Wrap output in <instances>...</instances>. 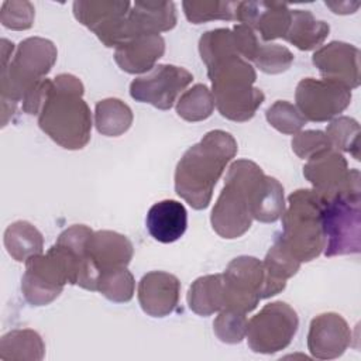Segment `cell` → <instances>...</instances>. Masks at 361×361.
Listing matches in <instances>:
<instances>
[{
	"label": "cell",
	"mask_w": 361,
	"mask_h": 361,
	"mask_svg": "<svg viewBox=\"0 0 361 361\" xmlns=\"http://www.w3.org/2000/svg\"><path fill=\"white\" fill-rule=\"evenodd\" d=\"M235 138L223 130H212L186 149L175 169V192L189 206L203 210L227 164L237 155Z\"/></svg>",
	"instance_id": "cell-1"
},
{
	"label": "cell",
	"mask_w": 361,
	"mask_h": 361,
	"mask_svg": "<svg viewBox=\"0 0 361 361\" xmlns=\"http://www.w3.org/2000/svg\"><path fill=\"white\" fill-rule=\"evenodd\" d=\"M83 93L79 78L61 73L52 79L38 114L39 128L65 149H82L90 141L92 114Z\"/></svg>",
	"instance_id": "cell-2"
},
{
	"label": "cell",
	"mask_w": 361,
	"mask_h": 361,
	"mask_svg": "<svg viewBox=\"0 0 361 361\" xmlns=\"http://www.w3.org/2000/svg\"><path fill=\"white\" fill-rule=\"evenodd\" d=\"M56 58V47L47 38L30 37L17 45L10 62L1 66V127L8 123L27 92L47 78Z\"/></svg>",
	"instance_id": "cell-3"
},
{
	"label": "cell",
	"mask_w": 361,
	"mask_h": 361,
	"mask_svg": "<svg viewBox=\"0 0 361 361\" xmlns=\"http://www.w3.org/2000/svg\"><path fill=\"white\" fill-rule=\"evenodd\" d=\"M212 82L214 106L219 113L237 123L251 120L265 100L261 89L255 87L254 66L241 56H231L207 66Z\"/></svg>",
	"instance_id": "cell-4"
},
{
	"label": "cell",
	"mask_w": 361,
	"mask_h": 361,
	"mask_svg": "<svg viewBox=\"0 0 361 361\" xmlns=\"http://www.w3.org/2000/svg\"><path fill=\"white\" fill-rule=\"evenodd\" d=\"M324 196L314 189H298L288 196L278 238L302 264L317 258L324 250Z\"/></svg>",
	"instance_id": "cell-5"
},
{
	"label": "cell",
	"mask_w": 361,
	"mask_h": 361,
	"mask_svg": "<svg viewBox=\"0 0 361 361\" xmlns=\"http://www.w3.org/2000/svg\"><path fill=\"white\" fill-rule=\"evenodd\" d=\"M86 255L55 243L45 254L25 262L21 278V292L31 306H45L54 302L66 283L76 285Z\"/></svg>",
	"instance_id": "cell-6"
},
{
	"label": "cell",
	"mask_w": 361,
	"mask_h": 361,
	"mask_svg": "<svg viewBox=\"0 0 361 361\" xmlns=\"http://www.w3.org/2000/svg\"><path fill=\"white\" fill-rule=\"evenodd\" d=\"M262 173L261 166L250 159H237L228 166L224 186L210 214L212 227L220 237L233 240L250 230L254 220L250 212V188Z\"/></svg>",
	"instance_id": "cell-7"
},
{
	"label": "cell",
	"mask_w": 361,
	"mask_h": 361,
	"mask_svg": "<svg viewBox=\"0 0 361 361\" xmlns=\"http://www.w3.org/2000/svg\"><path fill=\"white\" fill-rule=\"evenodd\" d=\"M221 275L224 289L223 309L244 314L252 312L259 300L275 296L286 288L285 281L271 278L262 261L250 255L231 259Z\"/></svg>",
	"instance_id": "cell-8"
},
{
	"label": "cell",
	"mask_w": 361,
	"mask_h": 361,
	"mask_svg": "<svg viewBox=\"0 0 361 361\" xmlns=\"http://www.w3.org/2000/svg\"><path fill=\"white\" fill-rule=\"evenodd\" d=\"M360 193L324 197L323 233L324 255L358 254L361 248Z\"/></svg>",
	"instance_id": "cell-9"
},
{
	"label": "cell",
	"mask_w": 361,
	"mask_h": 361,
	"mask_svg": "<svg viewBox=\"0 0 361 361\" xmlns=\"http://www.w3.org/2000/svg\"><path fill=\"white\" fill-rule=\"evenodd\" d=\"M299 327L298 313L285 302L265 305L247 324L245 338L254 353L275 354L285 350Z\"/></svg>",
	"instance_id": "cell-10"
},
{
	"label": "cell",
	"mask_w": 361,
	"mask_h": 361,
	"mask_svg": "<svg viewBox=\"0 0 361 361\" xmlns=\"http://www.w3.org/2000/svg\"><path fill=\"white\" fill-rule=\"evenodd\" d=\"M351 89L330 79L303 78L295 90V102L302 116L313 123L333 120L351 103Z\"/></svg>",
	"instance_id": "cell-11"
},
{
	"label": "cell",
	"mask_w": 361,
	"mask_h": 361,
	"mask_svg": "<svg viewBox=\"0 0 361 361\" xmlns=\"http://www.w3.org/2000/svg\"><path fill=\"white\" fill-rule=\"evenodd\" d=\"M192 80L193 75L188 69L161 63L130 83V96L135 102L148 103L159 110H169Z\"/></svg>",
	"instance_id": "cell-12"
},
{
	"label": "cell",
	"mask_w": 361,
	"mask_h": 361,
	"mask_svg": "<svg viewBox=\"0 0 361 361\" xmlns=\"http://www.w3.org/2000/svg\"><path fill=\"white\" fill-rule=\"evenodd\" d=\"M303 176L324 197L361 192L358 169H348L344 155L334 148L310 157L303 166Z\"/></svg>",
	"instance_id": "cell-13"
},
{
	"label": "cell",
	"mask_w": 361,
	"mask_h": 361,
	"mask_svg": "<svg viewBox=\"0 0 361 361\" xmlns=\"http://www.w3.org/2000/svg\"><path fill=\"white\" fill-rule=\"evenodd\" d=\"M130 8V1L116 0H78L72 6L75 18L96 34L107 48H117L121 44L124 21Z\"/></svg>",
	"instance_id": "cell-14"
},
{
	"label": "cell",
	"mask_w": 361,
	"mask_h": 361,
	"mask_svg": "<svg viewBox=\"0 0 361 361\" xmlns=\"http://www.w3.org/2000/svg\"><path fill=\"white\" fill-rule=\"evenodd\" d=\"M351 338V329L341 314L334 312L322 313L310 322L307 350L313 358L334 360L345 353Z\"/></svg>",
	"instance_id": "cell-15"
},
{
	"label": "cell",
	"mask_w": 361,
	"mask_h": 361,
	"mask_svg": "<svg viewBox=\"0 0 361 361\" xmlns=\"http://www.w3.org/2000/svg\"><path fill=\"white\" fill-rule=\"evenodd\" d=\"M312 62L323 79L343 83L351 90L360 86V49L353 44L331 41L314 51Z\"/></svg>",
	"instance_id": "cell-16"
},
{
	"label": "cell",
	"mask_w": 361,
	"mask_h": 361,
	"mask_svg": "<svg viewBox=\"0 0 361 361\" xmlns=\"http://www.w3.org/2000/svg\"><path fill=\"white\" fill-rule=\"evenodd\" d=\"M292 10L279 1H238L235 20L259 32L262 41L285 38L290 25Z\"/></svg>",
	"instance_id": "cell-17"
},
{
	"label": "cell",
	"mask_w": 361,
	"mask_h": 361,
	"mask_svg": "<svg viewBox=\"0 0 361 361\" xmlns=\"http://www.w3.org/2000/svg\"><path fill=\"white\" fill-rule=\"evenodd\" d=\"M176 21L173 1H135L126 17L121 44L141 35H159L172 30Z\"/></svg>",
	"instance_id": "cell-18"
},
{
	"label": "cell",
	"mask_w": 361,
	"mask_h": 361,
	"mask_svg": "<svg viewBox=\"0 0 361 361\" xmlns=\"http://www.w3.org/2000/svg\"><path fill=\"white\" fill-rule=\"evenodd\" d=\"M138 302L144 313L151 317H165L179 305L180 282L165 271H151L138 282Z\"/></svg>",
	"instance_id": "cell-19"
},
{
	"label": "cell",
	"mask_w": 361,
	"mask_h": 361,
	"mask_svg": "<svg viewBox=\"0 0 361 361\" xmlns=\"http://www.w3.org/2000/svg\"><path fill=\"white\" fill-rule=\"evenodd\" d=\"M165 52L161 35H141L114 48V61L127 73H148Z\"/></svg>",
	"instance_id": "cell-20"
},
{
	"label": "cell",
	"mask_w": 361,
	"mask_h": 361,
	"mask_svg": "<svg viewBox=\"0 0 361 361\" xmlns=\"http://www.w3.org/2000/svg\"><path fill=\"white\" fill-rule=\"evenodd\" d=\"M133 255V243L124 234L117 231H93L87 244V257L100 274L113 268L127 267L131 262Z\"/></svg>",
	"instance_id": "cell-21"
},
{
	"label": "cell",
	"mask_w": 361,
	"mask_h": 361,
	"mask_svg": "<svg viewBox=\"0 0 361 361\" xmlns=\"http://www.w3.org/2000/svg\"><path fill=\"white\" fill-rule=\"evenodd\" d=\"M145 226L151 237L162 244L179 240L188 227V212L185 206L173 199L154 203L145 217Z\"/></svg>",
	"instance_id": "cell-22"
},
{
	"label": "cell",
	"mask_w": 361,
	"mask_h": 361,
	"mask_svg": "<svg viewBox=\"0 0 361 361\" xmlns=\"http://www.w3.org/2000/svg\"><path fill=\"white\" fill-rule=\"evenodd\" d=\"M283 186L272 176L262 173L250 189V212L254 220L274 223L285 212Z\"/></svg>",
	"instance_id": "cell-23"
},
{
	"label": "cell",
	"mask_w": 361,
	"mask_h": 361,
	"mask_svg": "<svg viewBox=\"0 0 361 361\" xmlns=\"http://www.w3.org/2000/svg\"><path fill=\"white\" fill-rule=\"evenodd\" d=\"M330 32V25L317 20L309 10H292L290 25L283 39L300 51L319 48Z\"/></svg>",
	"instance_id": "cell-24"
},
{
	"label": "cell",
	"mask_w": 361,
	"mask_h": 361,
	"mask_svg": "<svg viewBox=\"0 0 361 361\" xmlns=\"http://www.w3.org/2000/svg\"><path fill=\"white\" fill-rule=\"evenodd\" d=\"M44 355V340L32 329H16L0 338V360L3 361H41Z\"/></svg>",
	"instance_id": "cell-25"
},
{
	"label": "cell",
	"mask_w": 361,
	"mask_h": 361,
	"mask_svg": "<svg viewBox=\"0 0 361 361\" xmlns=\"http://www.w3.org/2000/svg\"><path fill=\"white\" fill-rule=\"evenodd\" d=\"M4 247L8 255L17 262H27L30 258L42 254L44 238L41 231L27 220H17L4 231Z\"/></svg>",
	"instance_id": "cell-26"
},
{
	"label": "cell",
	"mask_w": 361,
	"mask_h": 361,
	"mask_svg": "<svg viewBox=\"0 0 361 361\" xmlns=\"http://www.w3.org/2000/svg\"><path fill=\"white\" fill-rule=\"evenodd\" d=\"M188 305L199 316L219 313L224 306L223 275L212 274L197 278L188 290Z\"/></svg>",
	"instance_id": "cell-27"
},
{
	"label": "cell",
	"mask_w": 361,
	"mask_h": 361,
	"mask_svg": "<svg viewBox=\"0 0 361 361\" xmlns=\"http://www.w3.org/2000/svg\"><path fill=\"white\" fill-rule=\"evenodd\" d=\"M133 120L134 116L130 106L117 97H107L96 103L94 126L102 135H123L130 130Z\"/></svg>",
	"instance_id": "cell-28"
},
{
	"label": "cell",
	"mask_w": 361,
	"mask_h": 361,
	"mask_svg": "<svg viewBox=\"0 0 361 361\" xmlns=\"http://www.w3.org/2000/svg\"><path fill=\"white\" fill-rule=\"evenodd\" d=\"M175 104L176 113L180 118L196 123L212 116L214 110V97L206 85L196 83L190 89L185 90Z\"/></svg>",
	"instance_id": "cell-29"
},
{
	"label": "cell",
	"mask_w": 361,
	"mask_h": 361,
	"mask_svg": "<svg viewBox=\"0 0 361 361\" xmlns=\"http://www.w3.org/2000/svg\"><path fill=\"white\" fill-rule=\"evenodd\" d=\"M199 54L206 66L231 56H240L235 48L233 31L228 28L206 31L199 39Z\"/></svg>",
	"instance_id": "cell-30"
},
{
	"label": "cell",
	"mask_w": 361,
	"mask_h": 361,
	"mask_svg": "<svg viewBox=\"0 0 361 361\" xmlns=\"http://www.w3.org/2000/svg\"><path fill=\"white\" fill-rule=\"evenodd\" d=\"M135 281L127 267H118L100 274L96 292L116 303L130 302L134 296Z\"/></svg>",
	"instance_id": "cell-31"
},
{
	"label": "cell",
	"mask_w": 361,
	"mask_h": 361,
	"mask_svg": "<svg viewBox=\"0 0 361 361\" xmlns=\"http://www.w3.org/2000/svg\"><path fill=\"white\" fill-rule=\"evenodd\" d=\"M337 151L350 152L354 159L360 161V124L348 116H338L330 120L324 133Z\"/></svg>",
	"instance_id": "cell-32"
},
{
	"label": "cell",
	"mask_w": 361,
	"mask_h": 361,
	"mask_svg": "<svg viewBox=\"0 0 361 361\" xmlns=\"http://www.w3.org/2000/svg\"><path fill=\"white\" fill-rule=\"evenodd\" d=\"M238 1H219V0H200L183 1V13L192 24H202L213 20H235V8Z\"/></svg>",
	"instance_id": "cell-33"
},
{
	"label": "cell",
	"mask_w": 361,
	"mask_h": 361,
	"mask_svg": "<svg viewBox=\"0 0 361 361\" xmlns=\"http://www.w3.org/2000/svg\"><path fill=\"white\" fill-rule=\"evenodd\" d=\"M265 118L271 127L286 135H295L307 121L298 107L288 100H276L272 103L265 111Z\"/></svg>",
	"instance_id": "cell-34"
},
{
	"label": "cell",
	"mask_w": 361,
	"mask_h": 361,
	"mask_svg": "<svg viewBox=\"0 0 361 361\" xmlns=\"http://www.w3.org/2000/svg\"><path fill=\"white\" fill-rule=\"evenodd\" d=\"M262 264L271 278L285 282L296 275L300 268V262L288 251L278 235L275 237L274 244L269 247Z\"/></svg>",
	"instance_id": "cell-35"
},
{
	"label": "cell",
	"mask_w": 361,
	"mask_h": 361,
	"mask_svg": "<svg viewBox=\"0 0 361 361\" xmlns=\"http://www.w3.org/2000/svg\"><path fill=\"white\" fill-rule=\"evenodd\" d=\"M254 65L264 73L278 75L286 72L293 63V54L279 44H259Z\"/></svg>",
	"instance_id": "cell-36"
},
{
	"label": "cell",
	"mask_w": 361,
	"mask_h": 361,
	"mask_svg": "<svg viewBox=\"0 0 361 361\" xmlns=\"http://www.w3.org/2000/svg\"><path fill=\"white\" fill-rule=\"evenodd\" d=\"M248 319L247 314L223 309L213 322V331L226 344H238L245 338Z\"/></svg>",
	"instance_id": "cell-37"
},
{
	"label": "cell",
	"mask_w": 361,
	"mask_h": 361,
	"mask_svg": "<svg viewBox=\"0 0 361 361\" xmlns=\"http://www.w3.org/2000/svg\"><path fill=\"white\" fill-rule=\"evenodd\" d=\"M35 8L32 3L23 0L3 1L0 10V23L3 27L14 31H24L32 27Z\"/></svg>",
	"instance_id": "cell-38"
},
{
	"label": "cell",
	"mask_w": 361,
	"mask_h": 361,
	"mask_svg": "<svg viewBox=\"0 0 361 361\" xmlns=\"http://www.w3.org/2000/svg\"><path fill=\"white\" fill-rule=\"evenodd\" d=\"M290 145L292 151L302 159H309L324 149L333 148L327 135L320 130H305L296 133Z\"/></svg>",
	"instance_id": "cell-39"
},
{
	"label": "cell",
	"mask_w": 361,
	"mask_h": 361,
	"mask_svg": "<svg viewBox=\"0 0 361 361\" xmlns=\"http://www.w3.org/2000/svg\"><path fill=\"white\" fill-rule=\"evenodd\" d=\"M231 31L234 35V42L238 55L243 59L252 62L261 44L255 31L245 24H235Z\"/></svg>",
	"instance_id": "cell-40"
},
{
	"label": "cell",
	"mask_w": 361,
	"mask_h": 361,
	"mask_svg": "<svg viewBox=\"0 0 361 361\" xmlns=\"http://www.w3.org/2000/svg\"><path fill=\"white\" fill-rule=\"evenodd\" d=\"M51 82L52 79H42L39 80L37 85H34L28 92L27 94L24 96L23 102H21V107H23V111L27 113V114H31V116H38L39 114V110L45 102V97L48 94V90H49V86H51Z\"/></svg>",
	"instance_id": "cell-41"
},
{
	"label": "cell",
	"mask_w": 361,
	"mask_h": 361,
	"mask_svg": "<svg viewBox=\"0 0 361 361\" xmlns=\"http://www.w3.org/2000/svg\"><path fill=\"white\" fill-rule=\"evenodd\" d=\"M360 1L350 3V1H326V6L333 10L336 14H353L360 7Z\"/></svg>",
	"instance_id": "cell-42"
}]
</instances>
